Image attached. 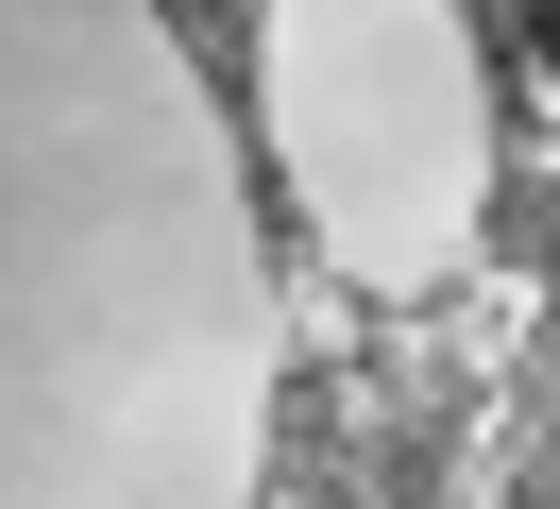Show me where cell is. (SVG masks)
Instances as JSON below:
<instances>
[{
  "label": "cell",
  "instance_id": "6da1fadb",
  "mask_svg": "<svg viewBox=\"0 0 560 509\" xmlns=\"http://www.w3.org/2000/svg\"><path fill=\"white\" fill-rule=\"evenodd\" d=\"M171 18L205 34V68H221V85H238V34H255V0H171Z\"/></svg>",
  "mask_w": 560,
  "mask_h": 509
},
{
  "label": "cell",
  "instance_id": "7a4b0ae2",
  "mask_svg": "<svg viewBox=\"0 0 560 509\" xmlns=\"http://www.w3.org/2000/svg\"><path fill=\"white\" fill-rule=\"evenodd\" d=\"M510 509H560V407H544V441H526V475H510Z\"/></svg>",
  "mask_w": 560,
  "mask_h": 509
}]
</instances>
